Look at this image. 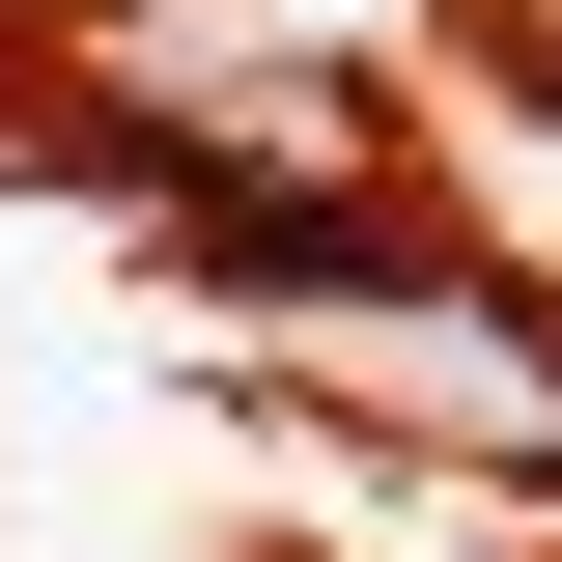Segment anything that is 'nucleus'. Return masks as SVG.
Segmentation results:
<instances>
[{"mask_svg": "<svg viewBox=\"0 0 562 562\" xmlns=\"http://www.w3.org/2000/svg\"><path fill=\"white\" fill-rule=\"evenodd\" d=\"M310 394L338 422H422V450H479V479H562V338H506L450 254L338 281V338H310Z\"/></svg>", "mask_w": 562, "mask_h": 562, "instance_id": "f257e3e1", "label": "nucleus"}]
</instances>
